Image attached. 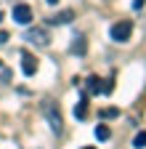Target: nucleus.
<instances>
[{
    "label": "nucleus",
    "mask_w": 146,
    "mask_h": 149,
    "mask_svg": "<svg viewBox=\"0 0 146 149\" xmlns=\"http://www.w3.org/2000/svg\"><path fill=\"white\" fill-rule=\"evenodd\" d=\"M43 115H45V120H48L51 130L59 136L61 130H64V120H61V112H59V107L53 104V101H45V104H43Z\"/></svg>",
    "instance_id": "f257e3e1"
},
{
    "label": "nucleus",
    "mask_w": 146,
    "mask_h": 149,
    "mask_svg": "<svg viewBox=\"0 0 146 149\" xmlns=\"http://www.w3.org/2000/svg\"><path fill=\"white\" fill-rule=\"evenodd\" d=\"M130 35H133V24L130 22H117L112 27V40L114 43H127V40H130Z\"/></svg>",
    "instance_id": "f03ea898"
},
{
    "label": "nucleus",
    "mask_w": 146,
    "mask_h": 149,
    "mask_svg": "<svg viewBox=\"0 0 146 149\" xmlns=\"http://www.w3.org/2000/svg\"><path fill=\"white\" fill-rule=\"evenodd\" d=\"M27 43L37 45V48H45V45L51 43V35H48V29H43V27H35V29L27 32Z\"/></svg>",
    "instance_id": "7ed1b4c3"
},
{
    "label": "nucleus",
    "mask_w": 146,
    "mask_h": 149,
    "mask_svg": "<svg viewBox=\"0 0 146 149\" xmlns=\"http://www.w3.org/2000/svg\"><path fill=\"white\" fill-rule=\"evenodd\" d=\"M13 22H16V24H29V22H32V8H29L27 3L13 6Z\"/></svg>",
    "instance_id": "20e7f679"
},
{
    "label": "nucleus",
    "mask_w": 146,
    "mask_h": 149,
    "mask_svg": "<svg viewBox=\"0 0 146 149\" xmlns=\"http://www.w3.org/2000/svg\"><path fill=\"white\" fill-rule=\"evenodd\" d=\"M37 67L40 64H37V59H35L32 53H21V72L27 74V77H32V74L37 72Z\"/></svg>",
    "instance_id": "39448f33"
},
{
    "label": "nucleus",
    "mask_w": 146,
    "mask_h": 149,
    "mask_svg": "<svg viewBox=\"0 0 146 149\" xmlns=\"http://www.w3.org/2000/svg\"><path fill=\"white\" fill-rule=\"evenodd\" d=\"M72 19H75V13L66 8V11H59L56 16H51V19H48V24H53V27H64V24L72 22Z\"/></svg>",
    "instance_id": "423d86ee"
},
{
    "label": "nucleus",
    "mask_w": 146,
    "mask_h": 149,
    "mask_svg": "<svg viewBox=\"0 0 146 149\" xmlns=\"http://www.w3.org/2000/svg\"><path fill=\"white\" fill-rule=\"evenodd\" d=\"M69 51L75 53V56H85V51H88V43H85V37H82V35H77V37H75V43L69 45Z\"/></svg>",
    "instance_id": "0eeeda50"
},
{
    "label": "nucleus",
    "mask_w": 146,
    "mask_h": 149,
    "mask_svg": "<svg viewBox=\"0 0 146 149\" xmlns=\"http://www.w3.org/2000/svg\"><path fill=\"white\" fill-rule=\"evenodd\" d=\"M75 117L77 120H85L88 117V93H82V99L75 104Z\"/></svg>",
    "instance_id": "6e6552de"
},
{
    "label": "nucleus",
    "mask_w": 146,
    "mask_h": 149,
    "mask_svg": "<svg viewBox=\"0 0 146 149\" xmlns=\"http://www.w3.org/2000/svg\"><path fill=\"white\" fill-rule=\"evenodd\" d=\"M85 83H88V96H96V93H101V88H104V85H101L104 80H98L96 74H90Z\"/></svg>",
    "instance_id": "1a4fd4ad"
},
{
    "label": "nucleus",
    "mask_w": 146,
    "mask_h": 149,
    "mask_svg": "<svg viewBox=\"0 0 146 149\" xmlns=\"http://www.w3.org/2000/svg\"><path fill=\"white\" fill-rule=\"evenodd\" d=\"M93 133H96V139H98V141H106L109 136H112V130H109L106 125H96V130H93Z\"/></svg>",
    "instance_id": "9d476101"
},
{
    "label": "nucleus",
    "mask_w": 146,
    "mask_h": 149,
    "mask_svg": "<svg viewBox=\"0 0 146 149\" xmlns=\"http://www.w3.org/2000/svg\"><path fill=\"white\" fill-rule=\"evenodd\" d=\"M133 146H136V149H143V146H146V130L136 133V139H133Z\"/></svg>",
    "instance_id": "9b49d317"
},
{
    "label": "nucleus",
    "mask_w": 146,
    "mask_h": 149,
    "mask_svg": "<svg viewBox=\"0 0 146 149\" xmlns=\"http://www.w3.org/2000/svg\"><path fill=\"white\" fill-rule=\"evenodd\" d=\"M112 91H114V80H106L104 88H101V93H112Z\"/></svg>",
    "instance_id": "f8f14e48"
},
{
    "label": "nucleus",
    "mask_w": 146,
    "mask_h": 149,
    "mask_svg": "<svg viewBox=\"0 0 146 149\" xmlns=\"http://www.w3.org/2000/svg\"><path fill=\"white\" fill-rule=\"evenodd\" d=\"M101 115H104V117H117V109H104Z\"/></svg>",
    "instance_id": "ddd939ff"
},
{
    "label": "nucleus",
    "mask_w": 146,
    "mask_h": 149,
    "mask_svg": "<svg viewBox=\"0 0 146 149\" xmlns=\"http://www.w3.org/2000/svg\"><path fill=\"white\" fill-rule=\"evenodd\" d=\"M143 6H146V0H133V8H136V11H138V8H143Z\"/></svg>",
    "instance_id": "4468645a"
},
{
    "label": "nucleus",
    "mask_w": 146,
    "mask_h": 149,
    "mask_svg": "<svg viewBox=\"0 0 146 149\" xmlns=\"http://www.w3.org/2000/svg\"><path fill=\"white\" fill-rule=\"evenodd\" d=\"M3 43H8V32H3V29H0V45H3Z\"/></svg>",
    "instance_id": "2eb2a0df"
},
{
    "label": "nucleus",
    "mask_w": 146,
    "mask_h": 149,
    "mask_svg": "<svg viewBox=\"0 0 146 149\" xmlns=\"http://www.w3.org/2000/svg\"><path fill=\"white\" fill-rule=\"evenodd\" d=\"M45 3H51V6H53V3H59V0H45Z\"/></svg>",
    "instance_id": "dca6fc26"
},
{
    "label": "nucleus",
    "mask_w": 146,
    "mask_h": 149,
    "mask_svg": "<svg viewBox=\"0 0 146 149\" xmlns=\"http://www.w3.org/2000/svg\"><path fill=\"white\" fill-rule=\"evenodd\" d=\"M85 149H93V146H85Z\"/></svg>",
    "instance_id": "f3484780"
}]
</instances>
